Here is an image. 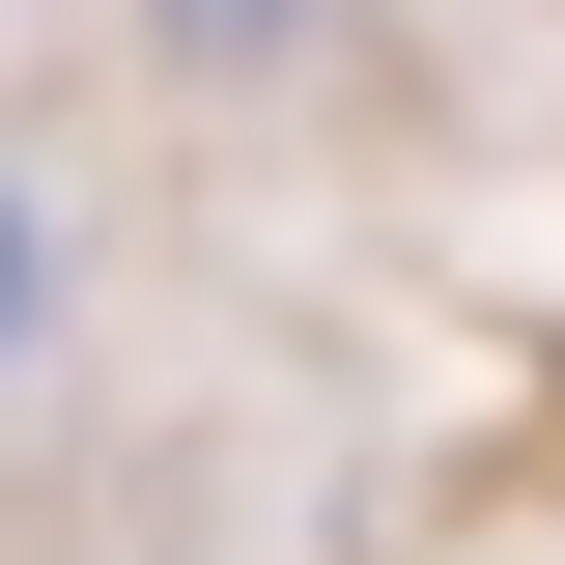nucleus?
Here are the masks:
<instances>
[{
    "label": "nucleus",
    "mask_w": 565,
    "mask_h": 565,
    "mask_svg": "<svg viewBox=\"0 0 565 565\" xmlns=\"http://www.w3.org/2000/svg\"><path fill=\"white\" fill-rule=\"evenodd\" d=\"M199 29H282V0H199Z\"/></svg>",
    "instance_id": "obj_2"
},
{
    "label": "nucleus",
    "mask_w": 565,
    "mask_h": 565,
    "mask_svg": "<svg viewBox=\"0 0 565 565\" xmlns=\"http://www.w3.org/2000/svg\"><path fill=\"white\" fill-rule=\"evenodd\" d=\"M0 340H29V199H0Z\"/></svg>",
    "instance_id": "obj_1"
}]
</instances>
